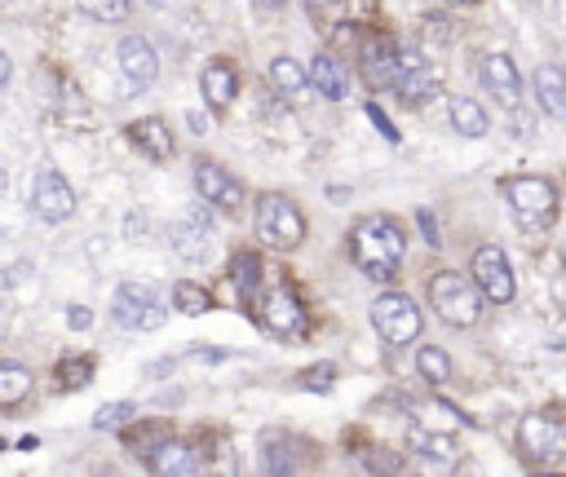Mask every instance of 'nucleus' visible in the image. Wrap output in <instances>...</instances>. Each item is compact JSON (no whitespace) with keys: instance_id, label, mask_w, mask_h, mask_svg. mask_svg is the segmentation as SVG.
Wrapping results in <instances>:
<instances>
[{"instance_id":"30","label":"nucleus","mask_w":566,"mask_h":477,"mask_svg":"<svg viewBox=\"0 0 566 477\" xmlns=\"http://www.w3.org/2000/svg\"><path fill=\"white\" fill-rule=\"evenodd\" d=\"M172 305L195 318V314H208V309H212V292L199 287V283H190V278H181V283L172 287Z\"/></svg>"},{"instance_id":"40","label":"nucleus","mask_w":566,"mask_h":477,"mask_svg":"<svg viewBox=\"0 0 566 477\" xmlns=\"http://www.w3.org/2000/svg\"><path fill=\"white\" fill-rule=\"evenodd\" d=\"M535 477H562V473H553V468H535Z\"/></svg>"},{"instance_id":"28","label":"nucleus","mask_w":566,"mask_h":477,"mask_svg":"<svg viewBox=\"0 0 566 477\" xmlns=\"http://www.w3.org/2000/svg\"><path fill=\"white\" fill-rule=\"evenodd\" d=\"M416 371H420L424 384H447L451 380V358L438 344H420L416 349Z\"/></svg>"},{"instance_id":"9","label":"nucleus","mask_w":566,"mask_h":477,"mask_svg":"<svg viewBox=\"0 0 566 477\" xmlns=\"http://www.w3.org/2000/svg\"><path fill=\"white\" fill-rule=\"evenodd\" d=\"M398 57H402V49L385 31L363 35L358 40V75L367 80V88H376V93L394 88L398 93Z\"/></svg>"},{"instance_id":"15","label":"nucleus","mask_w":566,"mask_h":477,"mask_svg":"<svg viewBox=\"0 0 566 477\" xmlns=\"http://www.w3.org/2000/svg\"><path fill=\"white\" fill-rule=\"evenodd\" d=\"M407 446H411V455H416V468L429 473V477H447L451 464H455V455H460L455 442H451V433H433V428H424V424H411Z\"/></svg>"},{"instance_id":"13","label":"nucleus","mask_w":566,"mask_h":477,"mask_svg":"<svg viewBox=\"0 0 566 477\" xmlns=\"http://www.w3.org/2000/svg\"><path fill=\"white\" fill-rule=\"evenodd\" d=\"M473 283L482 287V296L491 300V305H509L513 300V265H509V256H504V247H495V243H482L478 252H473Z\"/></svg>"},{"instance_id":"29","label":"nucleus","mask_w":566,"mask_h":477,"mask_svg":"<svg viewBox=\"0 0 566 477\" xmlns=\"http://www.w3.org/2000/svg\"><path fill=\"white\" fill-rule=\"evenodd\" d=\"M261 477H296V459L279 437L261 442Z\"/></svg>"},{"instance_id":"8","label":"nucleus","mask_w":566,"mask_h":477,"mask_svg":"<svg viewBox=\"0 0 566 477\" xmlns=\"http://www.w3.org/2000/svg\"><path fill=\"white\" fill-rule=\"evenodd\" d=\"M111 318L124 331H155L164 322V305H159L155 287H146V283H119L115 296H111Z\"/></svg>"},{"instance_id":"17","label":"nucleus","mask_w":566,"mask_h":477,"mask_svg":"<svg viewBox=\"0 0 566 477\" xmlns=\"http://www.w3.org/2000/svg\"><path fill=\"white\" fill-rule=\"evenodd\" d=\"M119 75H124V84H128L133 93H142V88L155 84V75H159V53H155V44H150L146 35H124V40H119Z\"/></svg>"},{"instance_id":"21","label":"nucleus","mask_w":566,"mask_h":477,"mask_svg":"<svg viewBox=\"0 0 566 477\" xmlns=\"http://www.w3.org/2000/svg\"><path fill=\"white\" fill-rule=\"evenodd\" d=\"M531 84H535V102H539V110L553 115V119H566V66L544 62V66H535Z\"/></svg>"},{"instance_id":"35","label":"nucleus","mask_w":566,"mask_h":477,"mask_svg":"<svg viewBox=\"0 0 566 477\" xmlns=\"http://www.w3.org/2000/svg\"><path fill=\"white\" fill-rule=\"evenodd\" d=\"M332 380H336V367H332V362H318V367H305V371H301V389H305V393H327Z\"/></svg>"},{"instance_id":"33","label":"nucleus","mask_w":566,"mask_h":477,"mask_svg":"<svg viewBox=\"0 0 566 477\" xmlns=\"http://www.w3.org/2000/svg\"><path fill=\"white\" fill-rule=\"evenodd\" d=\"M80 13H88L93 22H124L133 0H75Z\"/></svg>"},{"instance_id":"16","label":"nucleus","mask_w":566,"mask_h":477,"mask_svg":"<svg viewBox=\"0 0 566 477\" xmlns=\"http://www.w3.org/2000/svg\"><path fill=\"white\" fill-rule=\"evenodd\" d=\"M478 84H482L504 110H517V106H522V75H517V66H513L504 53H482V57H478Z\"/></svg>"},{"instance_id":"37","label":"nucleus","mask_w":566,"mask_h":477,"mask_svg":"<svg viewBox=\"0 0 566 477\" xmlns=\"http://www.w3.org/2000/svg\"><path fill=\"white\" fill-rule=\"evenodd\" d=\"M367 119H371V124L380 128V137H385V141H398V128H394V124H389V119L380 115V106H367Z\"/></svg>"},{"instance_id":"5","label":"nucleus","mask_w":566,"mask_h":477,"mask_svg":"<svg viewBox=\"0 0 566 477\" xmlns=\"http://www.w3.org/2000/svg\"><path fill=\"white\" fill-rule=\"evenodd\" d=\"M517 451H522V459L531 468H557V464H566V424L557 415H544V411L522 415V424H517Z\"/></svg>"},{"instance_id":"34","label":"nucleus","mask_w":566,"mask_h":477,"mask_svg":"<svg viewBox=\"0 0 566 477\" xmlns=\"http://www.w3.org/2000/svg\"><path fill=\"white\" fill-rule=\"evenodd\" d=\"M57 380H62V389H84L93 380V358H66L57 367Z\"/></svg>"},{"instance_id":"19","label":"nucleus","mask_w":566,"mask_h":477,"mask_svg":"<svg viewBox=\"0 0 566 477\" xmlns=\"http://www.w3.org/2000/svg\"><path fill=\"white\" fill-rule=\"evenodd\" d=\"M128 137H133V146H137L146 159H155V163L172 159V150H177V141H172V128H168L159 115L133 119V124H128Z\"/></svg>"},{"instance_id":"14","label":"nucleus","mask_w":566,"mask_h":477,"mask_svg":"<svg viewBox=\"0 0 566 477\" xmlns=\"http://www.w3.org/2000/svg\"><path fill=\"white\" fill-rule=\"evenodd\" d=\"M150 477H203V451L186 437H164L150 455H146Z\"/></svg>"},{"instance_id":"18","label":"nucleus","mask_w":566,"mask_h":477,"mask_svg":"<svg viewBox=\"0 0 566 477\" xmlns=\"http://www.w3.org/2000/svg\"><path fill=\"white\" fill-rule=\"evenodd\" d=\"M398 97L407 106H420V102L438 97V71L416 49H402V57H398Z\"/></svg>"},{"instance_id":"23","label":"nucleus","mask_w":566,"mask_h":477,"mask_svg":"<svg viewBox=\"0 0 566 477\" xmlns=\"http://www.w3.org/2000/svg\"><path fill=\"white\" fill-rule=\"evenodd\" d=\"M270 84H274V93H283L287 102H301L305 88H310V71H305L301 62H292L287 53H279V57H270Z\"/></svg>"},{"instance_id":"6","label":"nucleus","mask_w":566,"mask_h":477,"mask_svg":"<svg viewBox=\"0 0 566 477\" xmlns=\"http://www.w3.org/2000/svg\"><path fill=\"white\" fill-rule=\"evenodd\" d=\"M371 327L380 331L385 344L398 349V344H411L420 336L424 318H420V309H416V300L407 292H380L371 300Z\"/></svg>"},{"instance_id":"11","label":"nucleus","mask_w":566,"mask_h":477,"mask_svg":"<svg viewBox=\"0 0 566 477\" xmlns=\"http://www.w3.org/2000/svg\"><path fill=\"white\" fill-rule=\"evenodd\" d=\"M195 194H199L208 208H221V212H239V208L248 203L243 181H239L230 168L212 163V159H199V163H195Z\"/></svg>"},{"instance_id":"7","label":"nucleus","mask_w":566,"mask_h":477,"mask_svg":"<svg viewBox=\"0 0 566 477\" xmlns=\"http://www.w3.org/2000/svg\"><path fill=\"white\" fill-rule=\"evenodd\" d=\"M252 314H256V322H261L270 336H301V331H305V305H301V296H296L292 283H270V287H261Z\"/></svg>"},{"instance_id":"4","label":"nucleus","mask_w":566,"mask_h":477,"mask_svg":"<svg viewBox=\"0 0 566 477\" xmlns=\"http://www.w3.org/2000/svg\"><path fill=\"white\" fill-rule=\"evenodd\" d=\"M256 234H261V243L274 247V252H296V247L305 243V216H301V208H296L287 194L265 190V194L256 199Z\"/></svg>"},{"instance_id":"39","label":"nucleus","mask_w":566,"mask_h":477,"mask_svg":"<svg viewBox=\"0 0 566 477\" xmlns=\"http://www.w3.org/2000/svg\"><path fill=\"white\" fill-rule=\"evenodd\" d=\"M256 9H265V13H270V9H283V0H256Z\"/></svg>"},{"instance_id":"12","label":"nucleus","mask_w":566,"mask_h":477,"mask_svg":"<svg viewBox=\"0 0 566 477\" xmlns=\"http://www.w3.org/2000/svg\"><path fill=\"white\" fill-rule=\"evenodd\" d=\"M31 212L40 221H49V225H57V221H66L75 212V190L57 168H35V177H31Z\"/></svg>"},{"instance_id":"24","label":"nucleus","mask_w":566,"mask_h":477,"mask_svg":"<svg viewBox=\"0 0 566 477\" xmlns=\"http://www.w3.org/2000/svg\"><path fill=\"white\" fill-rule=\"evenodd\" d=\"M230 283H234L239 300L252 309L256 296H261V256H256V252H239V256L230 261Z\"/></svg>"},{"instance_id":"36","label":"nucleus","mask_w":566,"mask_h":477,"mask_svg":"<svg viewBox=\"0 0 566 477\" xmlns=\"http://www.w3.org/2000/svg\"><path fill=\"white\" fill-rule=\"evenodd\" d=\"M66 327H71V331H88V327H93V309H88V305H71V309H66Z\"/></svg>"},{"instance_id":"41","label":"nucleus","mask_w":566,"mask_h":477,"mask_svg":"<svg viewBox=\"0 0 566 477\" xmlns=\"http://www.w3.org/2000/svg\"><path fill=\"white\" fill-rule=\"evenodd\" d=\"M442 4H478V0H442Z\"/></svg>"},{"instance_id":"10","label":"nucleus","mask_w":566,"mask_h":477,"mask_svg":"<svg viewBox=\"0 0 566 477\" xmlns=\"http://www.w3.org/2000/svg\"><path fill=\"white\" fill-rule=\"evenodd\" d=\"M212 243H217L212 208H208V203L186 208V212L177 216V225H172V252H177L181 261L199 265V261H208V256H212Z\"/></svg>"},{"instance_id":"2","label":"nucleus","mask_w":566,"mask_h":477,"mask_svg":"<svg viewBox=\"0 0 566 477\" xmlns=\"http://www.w3.org/2000/svg\"><path fill=\"white\" fill-rule=\"evenodd\" d=\"M504 199H509V212L517 221L522 234H544L553 221H557V186L548 177H509L504 181Z\"/></svg>"},{"instance_id":"3","label":"nucleus","mask_w":566,"mask_h":477,"mask_svg":"<svg viewBox=\"0 0 566 477\" xmlns=\"http://www.w3.org/2000/svg\"><path fill=\"white\" fill-rule=\"evenodd\" d=\"M482 287L473 283V274L460 269H438L429 278V305L438 309V318L447 327H473L482 318Z\"/></svg>"},{"instance_id":"42","label":"nucleus","mask_w":566,"mask_h":477,"mask_svg":"<svg viewBox=\"0 0 566 477\" xmlns=\"http://www.w3.org/2000/svg\"><path fill=\"white\" fill-rule=\"evenodd\" d=\"M142 4H164V0H142Z\"/></svg>"},{"instance_id":"1","label":"nucleus","mask_w":566,"mask_h":477,"mask_svg":"<svg viewBox=\"0 0 566 477\" xmlns=\"http://www.w3.org/2000/svg\"><path fill=\"white\" fill-rule=\"evenodd\" d=\"M349 252H354V265H358L367 278L385 283V278L402 265V252H407L402 225L389 221V216H380V212H371V216H363V221L349 230Z\"/></svg>"},{"instance_id":"25","label":"nucleus","mask_w":566,"mask_h":477,"mask_svg":"<svg viewBox=\"0 0 566 477\" xmlns=\"http://www.w3.org/2000/svg\"><path fill=\"white\" fill-rule=\"evenodd\" d=\"M447 119H451V128H455L460 137H486V128H491L486 110H482L473 97H451V102H447Z\"/></svg>"},{"instance_id":"20","label":"nucleus","mask_w":566,"mask_h":477,"mask_svg":"<svg viewBox=\"0 0 566 477\" xmlns=\"http://www.w3.org/2000/svg\"><path fill=\"white\" fill-rule=\"evenodd\" d=\"M199 88H203V102H208L212 110H226V106L239 97V71H234L226 57H212V62L203 66V75H199Z\"/></svg>"},{"instance_id":"31","label":"nucleus","mask_w":566,"mask_h":477,"mask_svg":"<svg viewBox=\"0 0 566 477\" xmlns=\"http://www.w3.org/2000/svg\"><path fill=\"white\" fill-rule=\"evenodd\" d=\"M133 420H137V406L133 402H106V406H97L93 428L97 433H115V428H128Z\"/></svg>"},{"instance_id":"22","label":"nucleus","mask_w":566,"mask_h":477,"mask_svg":"<svg viewBox=\"0 0 566 477\" xmlns=\"http://www.w3.org/2000/svg\"><path fill=\"white\" fill-rule=\"evenodd\" d=\"M310 88H318V97L327 102H340L349 93V75H345V62L332 57V53H318L310 62Z\"/></svg>"},{"instance_id":"27","label":"nucleus","mask_w":566,"mask_h":477,"mask_svg":"<svg viewBox=\"0 0 566 477\" xmlns=\"http://www.w3.org/2000/svg\"><path fill=\"white\" fill-rule=\"evenodd\" d=\"M354 468H358L363 477H398V473H402V459H398L394 451H385V446H363V451L354 455Z\"/></svg>"},{"instance_id":"32","label":"nucleus","mask_w":566,"mask_h":477,"mask_svg":"<svg viewBox=\"0 0 566 477\" xmlns=\"http://www.w3.org/2000/svg\"><path fill=\"white\" fill-rule=\"evenodd\" d=\"M416 415H420V424L433 428V433H451V428L460 424V415H455L451 406H442V402H420Z\"/></svg>"},{"instance_id":"38","label":"nucleus","mask_w":566,"mask_h":477,"mask_svg":"<svg viewBox=\"0 0 566 477\" xmlns=\"http://www.w3.org/2000/svg\"><path fill=\"white\" fill-rule=\"evenodd\" d=\"M416 221H420V230H424V239H429V243H433V247H438V243H442V239H438V230H433V216H429V212H420V216H416Z\"/></svg>"},{"instance_id":"26","label":"nucleus","mask_w":566,"mask_h":477,"mask_svg":"<svg viewBox=\"0 0 566 477\" xmlns=\"http://www.w3.org/2000/svg\"><path fill=\"white\" fill-rule=\"evenodd\" d=\"M35 389V375L22 362H0V406L13 411L27 402V393Z\"/></svg>"}]
</instances>
